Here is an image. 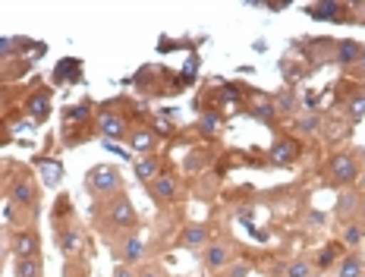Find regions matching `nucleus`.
I'll list each match as a JSON object with an SVG mask.
<instances>
[{
	"mask_svg": "<svg viewBox=\"0 0 365 277\" xmlns=\"http://www.w3.org/2000/svg\"><path fill=\"white\" fill-rule=\"evenodd\" d=\"M139 227V211H135L133 198L126 192H117V196L104 198V205L98 208V230L104 236L108 233H133Z\"/></svg>",
	"mask_w": 365,
	"mask_h": 277,
	"instance_id": "1",
	"label": "nucleus"
},
{
	"mask_svg": "<svg viewBox=\"0 0 365 277\" xmlns=\"http://www.w3.org/2000/svg\"><path fill=\"white\" fill-rule=\"evenodd\" d=\"M86 189L95 198H110L117 192H123V173L117 164H98L86 173Z\"/></svg>",
	"mask_w": 365,
	"mask_h": 277,
	"instance_id": "2",
	"label": "nucleus"
},
{
	"mask_svg": "<svg viewBox=\"0 0 365 277\" xmlns=\"http://www.w3.org/2000/svg\"><path fill=\"white\" fill-rule=\"evenodd\" d=\"M54 236H57L54 243H57V249L63 252V258H73L82 252V230L70 214L54 211Z\"/></svg>",
	"mask_w": 365,
	"mask_h": 277,
	"instance_id": "3",
	"label": "nucleus"
},
{
	"mask_svg": "<svg viewBox=\"0 0 365 277\" xmlns=\"http://www.w3.org/2000/svg\"><path fill=\"white\" fill-rule=\"evenodd\" d=\"M180 196H182V183H180V176L170 171H161V176H155V180L148 183V198L161 208L173 205Z\"/></svg>",
	"mask_w": 365,
	"mask_h": 277,
	"instance_id": "4",
	"label": "nucleus"
},
{
	"mask_svg": "<svg viewBox=\"0 0 365 277\" xmlns=\"http://www.w3.org/2000/svg\"><path fill=\"white\" fill-rule=\"evenodd\" d=\"M359 176V161L349 151H340L328 161V186H349Z\"/></svg>",
	"mask_w": 365,
	"mask_h": 277,
	"instance_id": "5",
	"label": "nucleus"
},
{
	"mask_svg": "<svg viewBox=\"0 0 365 277\" xmlns=\"http://www.w3.org/2000/svg\"><path fill=\"white\" fill-rule=\"evenodd\" d=\"M110 256L117 265H139L145 258V240L135 233H123L120 240H110Z\"/></svg>",
	"mask_w": 365,
	"mask_h": 277,
	"instance_id": "6",
	"label": "nucleus"
},
{
	"mask_svg": "<svg viewBox=\"0 0 365 277\" xmlns=\"http://www.w3.org/2000/svg\"><path fill=\"white\" fill-rule=\"evenodd\" d=\"M199 265H202V271H224L227 265H233V246L224 240H211L202 249Z\"/></svg>",
	"mask_w": 365,
	"mask_h": 277,
	"instance_id": "7",
	"label": "nucleus"
},
{
	"mask_svg": "<svg viewBox=\"0 0 365 277\" xmlns=\"http://www.w3.org/2000/svg\"><path fill=\"white\" fill-rule=\"evenodd\" d=\"M10 252L16 258H35L41 256V233L35 227H22L10 236Z\"/></svg>",
	"mask_w": 365,
	"mask_h": 277,
	"instance_id": "8",
	"label": "nucleus"
},
{
	"mask_svg": "<svg viewBox=\"0 0 365 277\" xmlns=\"http://www.w3.org/2000/svg\"><path fill=\"white\" fill-rule=\"evenodd\" d=\"M38 198H41V189H38V183L32 176H19V180L10 186V202L16 208H22V211H35Z\"/></svg>",
	"mask_w": 365,
	"mask_h": 277,
	"instance_id": "9",
	"label": "nucleus"
},
{
	"mask_svg": "<svg viewBox=\"0 0 365 277\" xmlns=\"http://www.w3.org/2000/svg\"><path fill=\"white\" fill-rule=\"evenodd\" d=\"M211 243V227L208 224H186L177 233V246L189 252H202L205 246Z\"/></svg>",
	"mask_w": 365,
	"mask_h": 277,
	"instance_id": "10",
	"label": "nucleus"
},
{
	"mask_svg": "<svg viewBox=\"0 0 365 277\" xmlns=\"http://www.w3.org/2000/svg\"><path fill=\"white\" fill-rule=\"evenodd\" d=\"M98 133L104 138H113V142H126L129 138V123L120 117L117 111H101L98 114Z\"/></svg>",
	"mask_w": 365,
	"mask_h": 277,
	"instance_id": "11",
	"label": "nucleus"
},
{
	"mask_svg": "<svg viewBox=\"0 0 365 277\" xmlns=\"http://www.w3.org/2000/svg\"><path fill=\"white\" fill-rule=\"evenodd\" d=\"M349 10L346 4H334V0H318V4L306 6V16L318 22H346L344 13Z\"/></svg>",
	"mask_w": 365,
	"mask_h": 277,
	"instance_id": "12",
	"label": "nucleus"
},
{
	"mask_svg": "<svg viewBox=\"0 0 365 277\" xmlns=\"http://www.w3.org/2000/svg\"><path fill=\"white\" fill-rule=\"evenodd\" d=\"M296 158H299V142L296 138H277L268 151L271 167H293Z\"/></svg>",
	"mask_w": 365,
	"mask_h": 277,
	"instance_id": "13",
	"label": "nucleus"
},
{
	"mask_svg": "<svg viewBox=\"0 0 365 277\" xmlns=\"http://www.w3.org/2000/svg\"><path fill=\"white\" fill-rule=\"evenodd\" d=\"M362 44L356 41V38H344V41L334 44V54H331V64L334 66H344V69H353L356 60L362 57Z\"/></svg>",
	"mask_w": 365,
	"mask_h": 277,
	"instance_id": "14",
	"label": "nucleus"
},
{
	"mask_svg": "<svg viewBox=\"0 0 365 277\" xmlns=\"http://www.w3.org/2000/svg\"><path fill=\"white\" fill-rule=\"evenodd\" d=\"M362 196H365L362 189H340L337 202H334V214H337L340 221H346V224H349V218H356V214H359Z\"/></svg>",
	"mask_w": 365,
	"mask_h": 277,
	"instance_id": "15",
	"label": "nucleus"
},
{
	"mask_svg": "<svg viewBox=\"0 0 365 277\" xmlns=\"http://www.w3.org/2000/svg\"><path fill=\"white\" fill-rule=\"evenodd\" d=\"M126 142H129V148L139 151V155L145 158V155H155V151H158V142H161V138H158L155 129H148V126H135L133 133H129Z\"/></svg>",
	"mask_w": 365,
	"mask_h": 277,
	"instance_id": "16",
	"label": "nucleus"
},
{
	"mask_svg": "<svg viewBox=\"0 0 365 277\" xmlns=\"http://www.w3.org/2000/svg\"><path fill=\"white\" fill-rule=\"evenodd\" d=\"M365 274V258L359 252H349L337 261V268H334V277H362Z\"/></svg>",
	"mask_w": 365,
	"mask_h": 277,
	"instance_id": "17",
	"label": "nucleus"
},
{
	"mask_svg": "<svg viewBox=\"0 0 365 277\" xmlns=\"http://www.w3.org/2000/svg\"><path fill=\"white\" fill-rule=\"evenodd\" d=\"M13 277H44V258H16L13 261Z\"/></svg>",
	"mask_w": 365,
	"mask_h": 277,
	"instance_id": "18",
	"label": "nucleus"
},
{
	"mask_svg": "<svg viewBox=\"0 0 365 277\" xmlns=\"http://www.w3.org/2000/svg\"><path fill=\"white\" fill-rule=\"evenodd\" d=\"M155 176H161V161H158L155 155H145V158L139 161V164H135V180L148 186Z\"/></svg>",
	"mask_w": 365,
	"mask_h": 277,
	"instance_id": "19",
	"label": "nucleus"
},
{
	"mask_svg": "<svg viewBox=\"0 0 365 277\" xmlns=\"http://www.w3.org/2000/svg\"><path fill=\"white\" fill-rule=\"evenodd\" d=\"M296 107H299V98H296V91H293V89L277 91V98H274V111H277L280 117H293Z\"/></svg>",
	"mask_w": 365,
	"mask_h": 277,
	"instance_id": "20",
	"label": "nucleus"
},
{
	"mask_svg": "<svg viewBox=\"0 0 365 277\" xmlns=\"http://www.w3.org/2000/svg\"><path fill=\"white\" fill-rule=\"evenodd\" d=\"M79 69H82V64H79V60L66 57V60H60V64H57V69H54V79H57V82H66V79H79Z\"/></svg>",
	"mask_w": 365,
	"mask_h": 277,
	"instance_id": "21",
	"label": "nucleus"
},
{
	"mask_svg": "<svg viewBox=\"0 0 365 277\" xmlns=\"http://www.w3.org/2000/svg\"><path fill=\"white\" fill-rule=\"evenodd\" d=\"M318 129H322V114H302V117H296V133L315 136Z\"/></svg>",
	"mask_w": 365,
	"mask_h": 277,
	"instance_id": "22",
	"label": "nucleus"
},
{
	"mask_svg": "<svg viewBox=\"0 0 365 277\" xmlns=\"http://www.w3.org/2000/svg\"><path fill=\"white\" fill-rule=\"evenodd\" d=\"M340 252H344V249H340L337 243H328V246H324L322 252H318V265H315V268H322V271H324V268L337 265V261L344 258V256H340Z\"/></svg>",
	"mask_w": 365,
	"mask_h": 277,
	"instance_id": "23",
	"label": "nucleus"
},
{
	"mask_svg": "<svg viewBox=\"0 0 365 277\" xmlns=\"http://www.w3.org/2000/svg\"><path fill=\"white\" fill-rule=\"evenodd\" d=\"M63 277H88V258L82 256H73L66 258V268H63Z\"/></svg>",
	"mask_w": 365,
	"mask_h": 277,
	"instance_id": "24",
	"label": "nucleus"
},
{
	"mask_svg": "<svg viewBox=\"0 0 365 277\" xmlns=\"http://www.w3.org/2000/svg\"><path fill=\"white\" fill-rule=\"evenodd\" d=\"M29 111H32L38 120H44V117H48V114H51V98L44 95V91H38V95L29 98Z\"/></svg>",
	"mask_w": 365,
	"mask_h": 277,
	"instance_id": "25",
	"label": "nucleus"
},
{
	"mask_svg": "<svg viewBox=\"0 0 365 277\" xmlns=\"http://www.w3.org/2000/svg\"><path fill=\"white\" fill-rule=\"evenodd\" d=\"M365 240V227L359 224V221H349L346 230H344V243L346 246H359Z\"/></svg>",
	"mask_w": 365,
	"mask_h": 277,
	"instance_id": "26",
	"label": "nucleus"
},
{
	"mask_svg": "<svg viewBox=\"0 0 365 277\" xmlns=\"http://www.w3.org/2000/svg\"><path fill=\"white\" fill-rule=\"evenodd\" d=\"M346 114L349 120H362L365 117V91H359V95H353L346 101Z\"/></svg>",
	"mask_w": 365,
	"mask_h": 277,
	"instance_id": "27",
	"label": "nucleus"
},
{
	"mask_svg": "<svg viewBox=\"0 0 365 277\" xmlns=\"http://www.w3.org/2000/svg\"><path fill=\"white\" fill-rule=\"evenodd\" d=\"M217 126H220V120H217V114H202V120H199V129L202 133H217Z\"/></svg>",
	"mask_w": 365,
	"mask_h": 277,
	"instance_id": "28",
	"label": "nucleus"
},
{
	"mask_svg": "<svg viewBox=\"0 0 365 277\" xmlns=\"http://www.w3.org/2000/svg\"><path fill=\"white\" fill-rule=\"evenodd\" d=\"M26 48V41H19V38H4L0 35V54H16Z\"/></svg>",
	"mask_w": 365,
	"mask_h": 277,
	"instance_id": "29",
	"label": "nucleus"
},
{
	"mask_svg": "<svg viewBox=\"0 0 365 277\" xmlns=\"http://www.w3.org/2000/svg\"><path fill=\"white\" fill-rule=\"evenodd\" d=\"M135 277H164V268L158 261H145V265L135 271Z\"/></svg>",
	"mask_w": 365,
	"mask_h": 277,
	"instance_id": "30",
	"label": "nucleus"
},
{
	"mask_svg": "<svg viewBox=\"0 0 365 277\" xmlns=\"http://www.w3.org/2000/svg\"><path fill=\"white\" fill-rule=\"evenodd\" d=\"M287 277H312V265L309 261H293V265L287 268Z\"/></svg>",
	"mask_w": 365,
	"mask_h": 277,
	"instance_id": "31",
	"label": "nucleus"
},
{
	"mask_svg": "<svg viewBox=\"0 0 365 277\" xmlns=\"http://www.w3.org/2000/svg\"><path fill=\"white\" fill-rule=\"evenodd\" d=\"M271 114H277V111H274V104H255V114H252V117L262 120V123H274Z\"/></svg>",
	"mask_w": 365,
	"mask_h": 277,
	"instance_id": "32",
	"label": "nucleus"
},
{
	"mask_svg": "<svg viewBox=\"0 0 365 277\" xmlns=\"http://www.w3.org/2000/svg\"><path fill=\"white\" fill-rule=\"evenodd\" d=\"M224 277H249V265H233V268H227Z\"/></svg>",
	"mask_w": 365,
	"mask_h": 277,
	"instance_id": "33",
	"label": "nucleus"
},
{
	"mask_svg": "<svg viewBox=\"0 0 365 277\" xmlns=\"http://www.w3.org/2000/svg\"><path fill=\"white\" fill-rule=\"evenodd\" d=\"M110 277H135V268L133 265H117Z\"/></svg>",
	"mask_w": 365,
	"mask_h": 277,
	"instance_id": "34",
	"label": "nucleus"
},
{
	"mask_svg": "<svg viewBox=\"0 0 365 277\" xmlns=\"http://www.w3.org/2000/svg\"><path fill=\"white\" fill-rule=\"evenodd\" d=\"M353 76H356V79H365V51H362V57L356 60V66H353Z\"/></svg>",
	"mask_w": 365,
	"mask_h": 277,
	"instance_id": "35",
	"label": "nucleus"
},
{
	"mask_svg": "<svg viewBox=\"0 0 365 277\" xmlns=\"http://www.w3.org/2000/svg\"><path fill=\"white\" fill-rule=\"evenodd\" d=\"M353 10H356V16L365 22V4H353Z\"/></svg>",
	"mask_w": 365,
	"mask_h": 277,
	"instance_id": "36",
	"label": "nucleus"
},
{
	"mask_svg": "<svg viewBox=\"0 0 365 277\" xmlns=\"http://www.w3.org/2000/svg\"><path fill=\"white\" fill-rule=\"evenodd\" d=\"M4 261H6V240H0V268H4Z\"/></svg>",
	"mask_w": 365,
	"mask_h": 277,
	"instance_id": "37",
	"label": "nucleus"
},
{
	"mask_svg": "<svg viewBox=\"0 0 365 277\" xmlns=\"http://www.w3.org/2000/svg\"><path fill=\"white\" fill-rule=\"evenodd\" d=\"M359 221L365 224V196H362V205H359Z\"/></svg>",
	"mask_w": 365,
	"mask_h": 277,
	"instance_id": "38",
	"label": "nucleus"
},
{
	"mask_svg": "<svg viewBox=\"0 0 365 277\" xmlns=\"http://www.w3.org/2000/svg\"><path fill=\"white\" fill-rule=\"evenodd\" d=\"M356 161H362V164H365V145L359 148V155H356Z\"/></svg>",
	"mask_w": 365,
	"mask_h": 277,
	"instance_id": "39",
	"label": "nucleus"
},
{
	"mask_svg": "<svg viewBox=\"0 0 365 277\" xmlns=\"http://www.w3.org/2000/svg\"><path fill=\"white\" fill-rule=\"evenodd\" d=\"M359 189H362V192H365V173H362V176H359Z\"/></svg>",
	"mask_w": 365,
	"mask_h": 277,
	"instance_id": "40",
	"label": "nucleus"
}]
</instances>
